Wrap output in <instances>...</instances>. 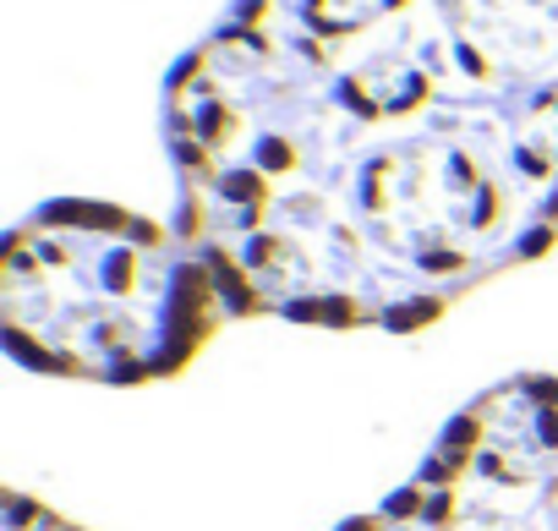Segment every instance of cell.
<instances>
[{
	"label": "cell",
	"mask_w": 558,
	"mask_h": 531,
	"mask_svg": "<svg viewBox=\"0 0 558 531\" xmlns=\"http://www.w3.org/2000/svg\"><path fill=\"white\" fill-rule=\"evenodd\" d=\"M159 126L230 318L422 335L558 241V0H235Z\"/></svg>",
	"instance_id": "6da1fadb"
},
{
	"label": "cell",
	"mask_w": 558,
	"mask_h": 531,
	"mask_svg": "<svg viewBox=\"0 0 558 531\" xmlns=\"http://www.w3.org/2000/svg\"><path fill=\"white\" fill-rule=\"evenodd\" d=\"M335 531H558V378L482 389L405 487Z\"/></svg>",
	"instance_id": "3957f363"
},
{
	"label": "cell",
	"mask_w": 558,
	"mask_h": 531,
	"mask_svg": "<svg viewBox=\"0 0 558 531\" xmlns=\"http://www.w3.org/2000/svg\"><path fill=\"white\" fill-rule=\"evenodd\" d=\"M225 318L203 257L116 203L50 197L0 252V340L45 378L159 384L192 367Z\"/></svg>",
	"instance_id": "7a4b0ae2"
}]
</instances>
